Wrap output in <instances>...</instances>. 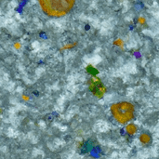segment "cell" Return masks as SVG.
<instances>
[{"instance_id": "1", "label": "cell", "mask_w": 159, "mask_h": 159, "mask_svg": "<svg viewBox=\"0 0 159 159\" xmlns=\"http://www.w3.org/2000/svg\"><path fill=\"white\" fill-rule=\"evenodd\" d=\"M44 12L49 16H62L68 12L73 5V1H42L40 2Z\"/></svg>"}, {"instance_id": "2", "label": "cell", "mask_w": 159, "mask_h": 159, "mask_svg": "<svg viewBox=\"0 0 159 159\" xmlns=\"http://www.w3.org/2000/svg\"><path fill=\"white\" fill-rule=\"evenodd\" d=\"M112 113L114 116L121 123L129 121L134 114V108L129 103H115L112 107Z\"/></svg>"}, {"instance_id": "3", "label": "cell", "mask_w": 159, "mask_h": 159, "mask_svg": "<svg viewBox=\"0 0 159 159\" xmlns=\"http://www.w3.org/2000/svg\"><path fill=\"white\" fill-rule=\"evenodd\" d=\"M89 87H90L91 90L93 91L96 95L102 96L103 93L104 92V88L102 85V82L100 81V79H98L96 77L92 78L89 81Z\"/></svg>"}]
</instances>
